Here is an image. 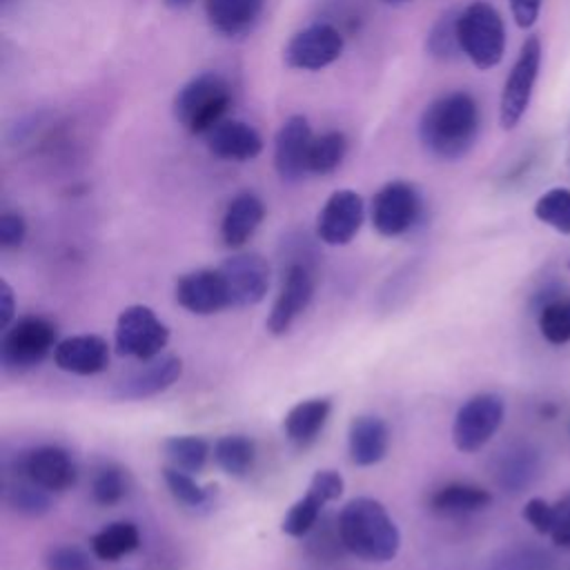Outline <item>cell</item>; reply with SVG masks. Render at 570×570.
Masks as SVG:
<instances>
[{
	"label": "cell",
	"instance_id": "42",
	"mask_svg": "<svg viewBox=\"0 0 570 570\" xmlns=\"http://www.w3.org/2000/svg\"><path fill=\"white\" fill-rule=\"evenodd\" d=\"M550 539L554 546L570 550V503H561V514Z\"/></svg>",
	"mask_w": 570,
	"mask_h": 570
},
{
	"label": "cell",
	"instance_id": "28",
	"mask_svg": "<svg viewBox=\"0 0 570 570\" xmlns=\"http://www.w3.org/2000/svg\"><path fill=\"white\" fill-rule=\"evenodd\" d=\"M4 501L13 512L31 519L45 517L51 510V492L40 488L38 483H33L20 472H18V479L7 481Z\"/></svg>",
	"mask_w": 570,
	"mask_h": 570
},
{
	"label": "cell",
	"instance_id": "8",
	"mask_svg": "<svg viewBox=\"0 0 570 570\" xmlns=\"http://www.w3.org/2000/svg\"><path fill=\"white\" fill-rule=\"evenodd\" d=\"M505 414V403L499 394L481 392L470 396L454 414L452 421V443L459 452L481 450L501 428Z\"/></svg>",
	"mask_w": 570,
	"mask_h": 570
},
{
	"label": "cell",
	"instance_id": "39",
	"mask_svg": "<svg viewBox=\"0 0 570 570\" xmlns=\"http://www.w3.org/2000/svg\"><path fill=\"white\" fill-rule=\"evenodd\" d=\"M559 514H561V503L552 505V503H548L546 499H539V497H532L523 505V519L539 534H548L550 537L554 525H557V521H559Z\"/></svg>",
	"mask_w": 570,
	"mask_h": 570
},
{
	"label": "cell",
	"instance_id": "44",
	"mask_svg": "<svg viewBox=\"0 0 570 570\" xmlns=\"http://www.w3.org/2000/svg\"><path fill=\"white\" fill-rule=\"evenodd\" d=\"M163 4L171 11H180V9H187L194 4V0H163Z\"/></svg>",
	"mask_w": 570,
	"mask_h": 570
},
{
	"label": "cell",
	"instance_id": "18",
	"mask_svg": "<svg viewBox=\"0 0 570 570\" xmlns=\"http://www.w3.org/2000/svg\"><path fill=\"white\" fill-rule=\"evenodd\" d=\"M183 374V361L178 356H156L145 361L136 372H129L114 383L111 396L116 401H142L169 390Z\"/></svg>",
	"mask_w": 570,
	"mask_h": 570
},
{
	"label": "cell",
	"instance_id": "37",
	"mask_svg": "<svg viewBox=\"0 0 570 570\" xmlns=\"http://www.w3.org/2000/svg\"><path fill=\"white\" fill-rule=\"evenodd\" d=\"M125 494H127V474L122 468L107 463L96 470L91 479V497L98 505L102 508L116 505L125 499Z\"/></svg>",
	"mask_w": 570,
	"mask_h": 570
},
{
	"label": "cell",
	"instance_id": "1",
	"mask_svg": "<svg viewBox=\"0 0 570 570\" xmlns=\"http://www.w3.org/2000/svg\"><path fill=\"white\" fill-rule=\"evenodd\" d=\"M481 114L472 94L459 89L434 98L419 118V142L439 160H459L479 138Z\"/></svg>",
	"mask_w": 570,
	"mask_h": 570
},
{
	"label": "cell",
	"instance_id": "34",
	"mask_svg": "<svg viewBox=\"0 0 570 570\" xmlns=\"http://www.w3.org/2000/svg\"><path fill=\"white\" fill-rule=\"evenodd\" d=\"M303 539H305L307 554L318 561H336L338 557H343L347 552L341 541L338 523L327 517H321L316 521V525Z\"/></svg>",
	"mask_w": 570,
	"mask_h": 570
},
{
	"label": "cell",
	"instance_id": "24",
	"mask_svg": "<svg viewBox=\"0 0 570 570\" xmlns=\"http://www.w3.org/2000/svg\"><path fill=\"white\" fill-rule=\"evenodd\" d=\"M263 7L265 0H205V16L212 29L234 38L252 31Z\"/></svg>",
	"mask_w": 570,
	"mask_h": 570
},
{
	"label": "cell",
	"instance_id": "9",
	"mask_svg": "<svg viewBox=\"0 0 570 570\" xmlns=\"http://www.w3.org/2000/svg\"><path fill=\"white\" fill-rule=\"evenodd\" d=\"M345 49L343 33L330 22H312L296 31L285 49L283 60L289 69L298 71H321L334 65Z\"/></svg>",
	"mask_w": 570,
	"mask_h": 570
},
{
	"label": "cell",
	"instance_id": "2",
	"mask_svg": "<svg viewBox=\"0 0 570 570\" xmlns=\"http://www.w3.org/2000/svg\"><path fill=\"white\" fill-rule=\"evenodd\" d=\"M338 532L347 554L363 561H392L401 548V532L385 505L372 497L350 499L338 517Z\"/></svg>",
	"mask_w": 570,
	"mask_h": 570
},
{
	"label": "cell",
	"instance_id": "11",
	"mask_svg": "<svg viewBox=\"0 0 570 570\" xmlns=\"http://www.w3.org/2000/svg\"><path fill=\"white\" fill-rule=\"evenodd\" d=\"M343 494V476L336 470L314 472L307 492L287 510L281 521V530L287 537L303 539L316 521L323 517V508Z\"/></svg>",
	"mask_w": 570,
	"mask_h": 570
},
{
	"label": "cell",
	"instance_id": "31",
	"mask_svg": "<svg viewBox=\"0 0 570 570\" xmlns=\"http://www.w3.org/2000/svg\"><path fill=\"white\" fill-rule=\"evenodd\" d=\"M537 474V456L528 448H512L499 459L497 481L505 488V492H519L530 485Z\"/></svg>",
	"mask_w": 570,
	"mask_h": 570
},
{
	"label": "cell",
	"instance_id": "4",
	"mask_svg": "<svg viewBox=\"0 0 570 570\" xmlns=\"http://www.w3.org/2000/svg\"><path fill=\"white\" fill-rule=\"evenodd\" d=\"M459 45L463 56L479 69H494L505 53V24L497 7L474 0L459 11Z\"/></svg>",
	"mask_w": 570,
	"mask_h": 570
},
{
	"label": "cell",
	"instance_id": "7",
	"mask_svg": "<svg viewBox=\"0 0 570 570\" xmlns=\"http://www.w3.org/2000/svg\"><path fill=\"white\" fill-rule=\"evenodd\" d=\"M169 343V327L147 305H129L118 314L114 345L120 356L151 361Z\"/></svg>",
	"mask_w": 570,
	"mask_h": 570
},
{
	"label": "cell",
	"instance_id": "35",
	"mask_svg": "<svg viewBox=\"0 0 570 570\" xmlns=\"http://www.w3.org/2000/svg\"><path fill=\"white\" fill-rule=\"evenodd\" d=\"M534 216L559 234H570V189L552 187L534 203Z\"/></svg>",
	"mask_w": 570,
	"mask_h": 570
},
{
	"label": "cell",
	"instance_id": "15",
	"mask_svg": "<svg viewBox=\"0 0 570 570\" xmlns=\"http://www.w3.org/2000/svg\"><path fill=\"white\" fill-rule=\"evenodd\" d=\"M176 303L198 316H209L232 307V296L223 272L216 269H194L176 281Z\"/></svg>",
	"mask_w": 570,
	"mask_h": 570
},
{
	"label": "cell",
	"instance_id": "20",
	"mask_svg": "<svg viewBox=\"0 0 570 570\" xmlns=\"http://www.w3.org/2000/svg\"><path fill=\"white\" fill-rule=\"evenodd\" d=\"M53 363L69 374L91 376L109 365V345L98 334H76L58 341Z\"/></svg>",
	"mask_w": 570,
	"mask_h": 570
},
{
	"label": "cell",
	"instance_id": "26",
	"mask_svg": "<svg viewBox=\"0 0 570 570\" xmlns=\"http://www.w3.org/2000/svg\"><path fill=\"white\" fill-rule=\"evenodd\" d=\"M140 546V532L131 521H114L89 539V548L100 561H118Z\"/></svg>",
	"mask_w": 570,
	"mask_h": 570
},
{
	"label": "cell",
	"instance_id": "16",
	"mask_svg": "<svg viewBox=\"0 0 570 570\" xmlns=\"http://www.w3.org/2000/svg\"><path fill=\"white\" fill-rule=\"evenodd\" d=\"M218 269L225 276L232 307H249L265 298L269 289V265L261 254H234Z\"/></svg>",
	"mask_w": 570,
	"mask_h": 570
},
{
	"label": "cell",
	"instance_id": "32",
	"mask_svg": "<svg viewBox=\"0 0 570 570\" xmlns=\"http://www.w3.org/2000/svg\"><path fill=\"white\" fill-rule=\"evenodd\" d=\"M456 22H459V11L450 9L443 16L436 18V22L430 27L428 38H425V49L432 58L436 60H454L459 58L461 45H459V31H456Z\"/></svg>",
	"mask_w": 570,
	"mask_h": 570
},
{
	"label": "cell",
	"instance_id": "36",
	"mask_svg": "<svg viewBox=\"0 0 570 570\" xmlns=\"http://www.w3.org/2000/svg\"><path fill=\"white\" fill-rule=\"evenodd\" d=\"M539 332L552 345L570 341V298H554L539 309Z\"/></svg>",
	"mask_w": 570,
	"mask_h": 570
},
{
	"label": "cell",
	"instance_id": "43",
	"mask_svg": "<svg viewBox=\"0 0 570 570\" xmlns=\"http://www.w3.org/2000/svg\"><path fill=\"white\" fill-rule=\"evenodd\" d=\"M13 312H16L13 289L7 281H2L0 283V330H7L13 323Z\"/></svg>",
	"mask_w": 570,
	"mask_h": 570
},
{
	"label": "cell",
	"instance_id": "46",
	"mask_svg": "<svg viewBox=\"0 0 570 570\" xmlns=\"http://www.w3.org/2000/svg\"><path fill=\"white\" fill-rule=\"evenodd\" d=\"M568 265H570V263H568Z\"/></svg>",
	"mask_w": 570,
	"mask_h": 570
},
{
	"label": "cell",
	"instance_id": "6",
	"mask_svg": "<svg viewBox=\"0 0 570 570\" xmlns=\"http://www.w3.org/2000/svg\"><path fill=\"white\" fill-rule=\"evenodd\" d=\"M541 58H543V49H541L539 36H528L521 42V49L517 53V60L510 73L505 76L501 98H499V125L505 131L514 129L521 122V118L525 116L532 102L534 85L541 71Z\"/></svg>",
	"mask_w": 570,
	"mask_h": 570
},
{
	"label": "cell",
	"instance_id": "23",
	"mask_svg": "<svg viewBox=\"0 0 570 570\" xmlns=\"http://www.w3.org/2000/svg\"><path fill=\"white\" fill-rule=\"evenodd\" d=\"M332 412V401L325 396L318 399H305L289 407V412L283 419V432L285 439L296 448L312 445L321 430L325 428Z\"/></svg>",
	"mask_w": 570,
	"mask_h": 570
},
{
	"label": "cell",
	"instance_id": "41",
	"mask_svg": "<svg viewBox=\"0 0 570 570\" xmlns=\"http://www.w3.org/2000/svg\"><path fill=\"white\" fill-rule=\"evenodd\" d=\"M543 0H510V13L519 29H532L539 20Z\"/></svg>",
	"mask_w": 570,
	"mask_h": 570
},
{
	"label": "cell",
	"instance_id": "38",
	"mask_svg": "<svg viewBox=\"0 0 570 570\" xmlns=\"http://www.w3.org/2000/svg\"><path fill=\"white\" fill-rule=\"evenodd\" d=\"M45 570H94L91 557L78 546H51L45 552Z\"/></svg>",
	"mask_w": 570,
	"mask_h": 570
},
{
	"label": "cell",
	"instance_id": "29",
	"mask_svg": "<svg viewBox=\"0 0 570 570\" xmlns=\"http://www.w3.org/2000/svg\"><path fill=\"white\" fill-rule=\"evenodd\" d=\"M163 454L169 465L183 472H200L209 459V443L196 434H176L163 441Z\"/></svg>",
	"mask_w": 570,
	"mask_h": 570
},
{
	"label": "cell",
	"instance_id": "17",
	"mask_svg": "<svg viewBox=\"0 0 570 570\" xmlns=\"http://www.w3.org/2000/svg\"><path fill=\"white\" fill-rule=\"evenodd\" d=\"M20 474L49 490L51 494L69 490L78 479V468L73 456L60 445H38L22 454L18 463Z\"/></svg>",
	"mask_w": 570,
	"mask_h": 570
},
{
	"label": "cell",
	"instance_id": "13",
	"mask_svg": "<svg viewBox=\"0 0 570 570\" xmlns=\"http://www.w3.org/2000/svg\"><path fill=\"white\" fill-rule=\"evenodd\" d=\"M312 127L309 120L301 114L285 118L274 136V169L283 183H301L309 169V149H312Z\"/></svg>",
	"mask_w": 570,
	"mask_h": 570
},
{
	"label": "cell",
	"instance_id": "10",
	"mask_svg": "<svg viewBox=\"0 0 570 570\" xmlns=\"http://www.w3.org/2000/svg\"><path fill=\"white\" fill-rule=\"evenodd\" d=\"M421 216V194L412 183H385L372 198V225L385 238L403 236Z\"/></svg>",
	"mask_w": 570,
	"mask_h": 570
},
{
	"label": "cell",
	"instance_id": "45",
	"mask_svg": "<svg viewBox=\"0 0 570 570\" xmlns=\"http://www.w3.org/2000/svg\"><path fill=\"white\" fill-rule=\"evenodd\" d=\"M381 2L392 4V7H401V4H407V2H412V0H381Z\"/></svg>",
	"mask_w": 570,
	"mask_h": 570
},
{
	"label": "cell",
	"instance_id": "5",
	"mask_svg": "<svg viewBox=\"0 0 570 570\" xmlns=\"http://www.w3.org/2000/svg\"><path fill=\"white\" fill-rule=\"evenodd\" d=\"M58 345V330L45 316H22L2 330L0 361L11 372L40 365Z\"/></svg>",
	"mask_w": 570,
	"mask_h": 570
},
{
	"label": "cell",
	"instance_id": "12",
	"mask_svg": "<svg viewBox=\"0 0 570 570\" xmlns=\"http://www.w3.org/2000/svg\"><path fill=\"white\" fill-rule=\"evenodd\" d=\"M365 218L363 196L354 189H336L330 194L316 218V236L325 245H347L361 229Z\"/></svg>",
	"mask_w": 570,
	"mask_h": 570
},
{
	"label": "cell",
	"instance_id": "14",
	"mask_svg": "<svg viewBox=\"0 0 570 570\" xmlns=\"http://www.w3.org/2000/svg\"><path fill=\"white\" fill-rule=\"evenodd\" d=\"M314 296V276L305 263H292L285 269L281 292L267 314L265 327L274 336H283L296 318L309 307Z\"/></svg>",
	"mask_w": 570,
	"mask_h": 570
},
{
	"label": "cell",
	"instance_id": "30",
	"mask_svg": "<svg viewBox=\"0 0 570 570\" xmlns=\"http://www.w3.org/2000/svg\"><path fill=\"white\" fill-rule=\"evenodd\" d=\"M347 154V136L338 129L325 131L321 136H314L307 169L314 176H330L334 174Z\"/></svg>",
	"mask_w": 570,
	"mask_h": 570
},
{
	"label": "cell",
	"instance_id": "3",
	"mask_svg": "<svg viewBox=\"0 0 570 570\" xmlns=\"http://www.w3.org/2000/svg\"><path fill=\"white\" fill-rule=\"evenodd\" d=\"M232 105V87L218 71H203L189 78L174 96L176 122L194 136H207Z\"/></svg>",
	"mask_w": 570,
	"mask_h": 570
},
{
	"label": "cell",
	"instance_id": "22",
	"mask_svg": "<svg viewBox=\"0 0 570 570\" xmlns=\"http://www.w3.org/2000/svg\"><path fill=\"white\" fill-rule=\"evenodd\" d=\"M265 218V205L254 191L236 194L223 214L220 238L229 249L243 247L261 227Z\"/></svg>",
	"mask_w": 570,
	"mask_h": 570
},
{
	"label": "cell",
	"instance_id": "25",
	"mask_svg": "<svg viewBox=\"0 0 570 570\" xmlns=\"http://www.w3.org/2000/svg\"><path fill=\"white\" fill-rule=\"evenodd\" d=\"M492 503L490 490L474 483H445L430 497V510L443 517H463L485 510Z\"/></svg>",
	"mask_w": 570,
	"mask_h": 570
},
{
	"label": "cell",
	"instance_id": "33",
	"mask_svg": "<svg viewBox=\"0 0 570 570\" xmlns=\"http://www.w3.org/2000/svg\"><path fill=\"white\" fill-rule=\"evenodd\" d=\"M163 479H165V485L169 490V494L185 508H205L212 503V490L216 488H203L196 483V479L189 474V472H183L174 465H165L163 468Z\"/></svg>",
	"mask_w": 570,
	"mask_h": 570
},
{
	"label": "cell",
	"instance_id": "19",
	"mask_svg": "<svg viewBox=\"0 0 570 570\" xmlns=\"http://www.w3.org/2000/svg\"><path fill=\"white\" fill-rule=\"evenodd\" d=\"M207 149L229 163H249L263 151V136L245 120L225 118L207 136Z\"/></svg>",
	"mask_w": 570,
	"mask_h": 570
},
{
	"label": "cell",
	"instance_id": "21",
	"mask_svg": "<svg viewBox=\"0 0 570 570\" xmlns=\"http://www.w3.org/2000/svg\"><path fill=\"white\" fill-rule=\"evenodd\" d=\"M390 448V430L381 416L361 414L352 419L347 430V452L354 465L370 468L385 459Z\"/></svg>",
	"mask_w": 570,
	"mask_h": 570
},
{
	"label": "cell",
	"instance_id": "27",
	"mask_svg": "<svg viewBox=\"0 0 570 570\" xmlns=\"http://www.w3.org/2000/svg\"><path fill=\"white\" fill-rule=\"evenodd\" d=\"M214 461L229 476H247L256 463V443L245 434H225L214 443Z\"/></svg>",
	"mask_w": 570,
	"mask_h": 570
},
{
	"label": "cell",
	"instance_id": "40",
	"mask_svg": "<svg viewBox=\"0 0 570 570\" xmlns=\"http://www.w3.org/2000/svg\"><path fill=\"white\" fill-rule=\"evenodd\" d=\"M27 238V220L20 212L0 214V245L2 249H16Z\"/></svg>",
	"mask_w": 570,
	"mask_h": 570
}]
</instances>
